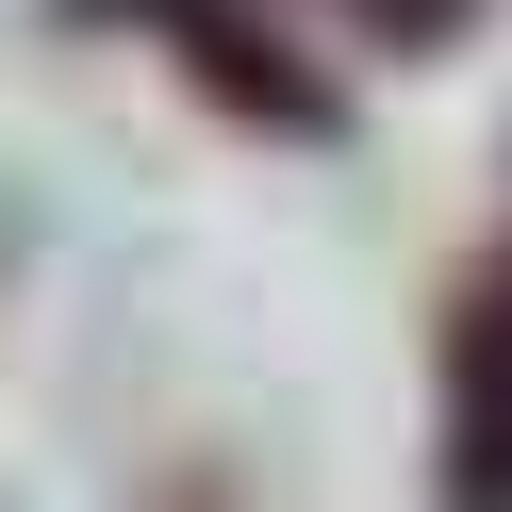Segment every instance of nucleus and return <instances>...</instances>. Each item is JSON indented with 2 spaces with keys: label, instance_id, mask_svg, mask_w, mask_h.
<instances>
[{
  "label": "nucleus",
  "instance_id": "7ed1b4c3",
  "mask_svg": "<svg viewBox=\"0 0 512 512\" xmlns=\"http://www.w3.org/2000/svg\"><path fill=\"white\" fill-rule=\"evenodd\" d=\"M314 17H347V50H380V67H430V50H463L496 0H314Z\"/></svg>",
  "mask_w": 512,
  "mask_h": 512
},
{
  "label": "nucleus",
  "instance_id": "f257e3e1",
  "mask_svg": "<svg viewBox=\"0 0 512 512\" xmlns=\"http://www.w3.org/2000/svg\"><path fill=\"white\" fill-rule=\"evenodd\" d=\"M50 17H67V34L166 50V67L199 83L232 133H265V149H347V83L281 34V0H50Z\"/></svg>",
  "mask_w": 512,
  "mask_h": 512
},
{
  "label": "nucleus",
  "instance_id": "20e7f679",
  "mask_svg": "<svg viewBox=\"0 0 512 512\" xmlns=\"http://www.w3.org/2000/svg\"><path fill=\"white\" fill-rule=\"evenodd\" d=\"M0 281H17V215H0Z\"/></svg>",
  "mask_w": 512,
  "mask_h": 512
},
{
  "label": "nucleus",
  "instance_id": "f03ea898",
  "mask_svg": "<svg viewBox=\"0 0 512 512\" xmlns=\"http://www.w3.org/2000/svg\"><path fill=\"white\" fill-rule=\"evenodd\" d=\"M430 512H512V248L463 265L446 298V430H430Z\"/></svg>",
  "mask_w": 512,
  "mask_h": 512
}]
</instances>
